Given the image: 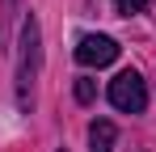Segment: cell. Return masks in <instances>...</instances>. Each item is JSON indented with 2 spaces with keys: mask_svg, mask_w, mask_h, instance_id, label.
Wrapping results in <instances>:
<instances>
[{
  "mask_svg": "<svg viewBox=\"0 0 156 152\" xmlns=\"http://www.w3.org/2000/svg\"><path fill=\"white\" fill-rule=\"evenodd\" d=\"M93 97H97V85H93L89 76H80V80H76V101H80V106H89Z\"/></svg>",
  "mask_w": 156,
  "mask_h": 152,
  "instance_id": "5",
  "label": "cell"
},
{
  "mask_svg": "<svg viewBox=\"0 0 156 152\" xmlns=\"http://www.w3.org/2000/svg\"><path fill=\"white\" fill-rule=\"evenodd\" d=\"M110 106L114 110H122V114H144V106H148V85H144V76L127 68V72H118L110 80Z\"/></svg>",
  "mask_w": 156,
  "mask_h": 152,
  "instance_id": "2",
  "label": "cell"
},
{
  "mask_svg": "<svg viewBox=\"0 0 156 152\" xmlns=\"http://www.w3.org/2000/svg\"><path fill=\"white\" fill-rule=\"evenodd\" d=\"M114 139H118V131L110 118H97L89 127V152H114Z\"/></svg>",
  "mask_w": 156,
  "mask_h": 152,
  "instance_id": "4",
  "label": "cell"
},
{
  "mask_svg": "<svg viewBox=\"0 0 156 152\" xmlns=\"http://www.w3.org/2000/svg\"><path fill=\"white\" fill-rule=\"evenodd\" d=\"M114 4H118V13H144V9H148V0H114Z\"/></svg>",
  "mask_w": 156,
  "mask_h": 152,
  "instance_id": "6",
  "label": "cell"
},
{
  "mask_svg": "<svg viewBox=\"0 0 156 152\" xmlns=\"http://www.w3.org/2000/svg\"><path fill=\"white\" fill-rule=\"evenodd\" d=\"M59 152H68V148H59Z\"/></svg>",
  "mask_w": 156,
  "mask_h": 152,
  "instance_id": "7",
  "label": "cell"
},
{
  "mask_svg": "<svg viewBox=\"0 0 156 152\" xmlns=\"http://www.w3.org/2000/svg\"><path fill=\"white\" fill-rule=\"evenodd\" d=\"M21 55H17V101L21 110H30L34 101V76H38V63H42V34H38V17L30 13L21 21Z\"/></svg>",
  "mask_w": 156,
  "mask_h": 152,
  "instance_id": "1",
  "label": "cell"
},
{
  "mask_svg": "<svg viewBox=\"0 0 156 152\" xmlns=\"http://www.w3.org/2000/svg\"><path fill=\"white\" fill-rule=\"evenodd\" d=\"M118 59V42L105 38V34H84L76 42V63L80 68H105Z\"/></svg>",
  "mask_w": 156,
  "mask_h": 152,
  "instance_id": "3",
  "label": "cell"
}]
</instances>
